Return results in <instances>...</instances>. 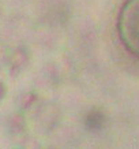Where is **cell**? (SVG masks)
<instances>
[{"instance_id": "cell-1", "label": "cell", "mask_w": 139, "mask_h": 149, "mask_svg": "<svg viewBox=\"0 0 139 149\" xmlns=\"http://www.w3.org/2000/svg\"><path fill=\"white\" fill-rule=\"evenodd\" d=\"M117 33L126 49L139 56V0H126L121 6Z\"/></svg>"}]
</instances>
